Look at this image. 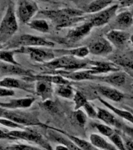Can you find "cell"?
<instances>
[{
	"instance_id": "cell-1",
	"label": "cell",
	"mask_w": 133,
	"mask_h": 150,
	"mask_svg": "<svg viewBox=\"0 0 133 150\" xmlns=\"http://www.w3.org/2000/svg\"><path fill=\"white\" fill-rule=\"evenodd\" d=\"M84 11L78 9L65 8L58 10H42L39 13L41 16L49 19L56 29L71 27L80 22L86 21Z\"/></svg>"
},
{
	"instance_id": "cell-2",
	"label": "cell",
	"mask_w": 133,
	"mask_h": 150,
	"mask_svg": "<svg viewBox=\"0 0 133 150\" xmlns=\"http://www.w3.org/2000/svg\"><path fill=\"white\" fill-rule=\"evenodd\" d=\"M90 59H81L72 56H61L53 60L44 63L45 67L50 70H67L74 71L85 69L88 70L90 65Z\"/></svg>"
},
{
	"instance_id": "cell-3",
	"label": "cell",
	"mask_w": 133,
	"mask_h": 150,
	"mask_svg": "<svg viewBox=\"0 0 133 150\" xmlns=\"http://www.w3.org/2000/svg\"><path fill=\"white\" fill-rule=\"evenodd\" d=\"M17 29L18 23L16 21V11L14 5L10 3L0 23V43L7 42V40L16 33Z\"/></svg>"
},
{
	"instance_id": "cell-4",
	"label": "cell",
	"mask_w": 133,
	"mask_h": 150,
	"mask_svg": "<svg viewBox=\"0 0 133 150\" xmlns=\"http://www.w3.org/2000/svg\"><path fill=\"white\" fill-rule=\"evenodd\" d=\"M7 48H21V47H46L53 48L55 43L44 38L32 35H22L16 38L6 42Z\"/></svg>"
},
{
	"instance_id": "cell-5",
	"label": "cell",
	"mask_w": 133,
	"mask_h": 150,
	"mask_svg": "<svg viewBox=\"0 0 133 150\" xmlns=\"http://www.w3.org/2000/svg\"><path fill=\"white\" fill-rule=\"evenodd\" d=\"M0 117H4L9 119L16 124L22 125V126H34V125H39L44 126L39 121V120L35 114L30 112H22L18 110H1L0 109Z\"/></svg>"
},
{
	"instance_id": "cell-6",
	"label": "cell",
	"mask_w": 133,
	"mask_h": 150,
	"mask_svg": "<svg viewBox=\"0 0 133 150\" xmlns=\"http://www.w3.org/2000/svg\"><path fill=\"white\" fill-rule=\"evenodd\" d=\"M8 134L13 139L20 138V139L36 143L46 150H53L46 139L39 132L32 129H14L13 131L8 132Z\"/></svg>"
},
{
	"instance_id": "cell-7",
	"label": "cell",
	"mask_w": 133,
	"mask_h": 150,
	"mask_svg": "<svg viewBox=\"0 0 133 150\" xmlns=\"http://www.w3.org/2000/svg\"><path fill=\"white\" fill-rule=\"evenodd\" d=\"M16 53H25L30 56L32 60L46 63L56 58L54 50L46 47H21L16 49Z\"/></svg>"
},
{
	"instance_id": "cell-8",
	"label": "cell",
	"mask_w": 133,
	"mask_h": 150,
	"mask_svg": "<svg viewBox=\"0 0 133 150\" xmlns=\"http://www.w3.org/2000/svg\"><path fill=\"white\" fill-rule=\"evenodd\" d=\"M38 11V7L32 0H18L16 15L21 23H28Z\"/></svg>"
},
{
	"instance_id": "cell-9",
	"label": "cell",
	"mask_w": 133,
	"mask_h": 150,
	"mask_svg": "<svg viewBox=\"0 0 133 150\" xmlns=\"http://www.w3.org/2000/svg\"><path fill=\"white\" fill-rule=\"evenodd\" d=\"M118 8H119V5L114 4L102 11L93 14L89 17V19L86 18V21L90 22L94 28L105 25L106 23H109L115 16Z\"/></svg>"
},
{
	"instance_id": "cell-10",
	"label": "cell",
	"mask_w": 133,
	"mask_h": 150,
	"mask_svg": "<svg viewBox=\"0 0 133 150\" xmlns=\"http://www.w3.org/2000/svg\"><path fill=\"white\" fill-rule=\"evenodd\" d=\"M46 74H56L60 75L69 81H85V80H96V75H93L89 70H74V71H67V70H51L49 72H46Z\"/></svg>"
},
{
	"instance_id": "cell-11",
	"label": "cell",
	"mask_w": 133,
	"mask_h": 150,
	"mask_svg": "<svg viewBox=\"0 0 133 150\" xmlns=\"http://www.w3.org/2000/svg\"><path fill=\"white\" fill-rule=\"evenodd\" d=\"M89 52L95 56H108L114 51V46L105 38H99L89 43L88 45Z\"/></svg>"
},
{
	"instance_id": "cell-12",
	"label": "cell",
	"mask_w": 133,
	"mask_h": 150,
	"mask_svg": "<svg viewBox=\"0 0 133 150\" xmlns=\"http://www.w3.org/2000/svg\"><path fill=\"white\" fill-rule=\"evenodd\" d=\"M94 27L90 22L85 21L82 24L70 28L66 35L65 40L68 42H77L86 37Z\"/></svg>"
},
{
	"instance_id": "cell-13",
	"label": "cell",
	"mask_w": 133,
	"mask_h": 150,
	"mask_svg": "<svg viewBox=\"0 0 133 150\" xmlns=\"http://www.w3.org/2000/svg\"><path fill=\"white\" fill-rule=\"evenodd\" d=\"M107 38L118 49H123L131 39V35L125 30L112 29L107 33Z\"/></svg>"
},
{
	"instance_id": "cell-14",
	"label": "cell",
	"mask_w": 133,
	"mask_h": 150,
	"mask_svg": "<svg viewBox=\"0 0 133 150\" xmlns=\"http://www.w3.org/2000/svg\"><path fill=\"white\" fill-rule=\"evenodd\" d=\"M129 75L125 71H117L108 74L107 75H96V80L99 81L104 82L112 86L122 87L126 84L129 81Z\"/></svg>"
},
{
	"instance_id": "cell-15",
	"label": "cell",
	"mask_w": 133,
	"mask_h": 150,
	"mask_svg": "<svg viewBox=\"0 0 133 150\" xmlns=\"http://www.w3.org/2000/svg\"><path fill=\"white\" fill-rule=\"evenodd\" d=\"M88 70H90L93 75H98L120 71L122 70V67H120L119 66L111 61L104 62V61L91 60Z\"/></svg>"
},
{
	"instance_id": "cell-16",
	"label": "cell",
	"mask_w": 133,
	"mask_h": 150,
	"mask_svg": "<svg viewBox=\"0 0 133 150\" xmlns=\"http://www.w3.org/2000/svg\"><path fill=\"white\" fill-rule=\"evenodd\" d=\"M0 87L6 88L23 89L28 92L33 91V84L27 81H21L14 77H6L0 81Z\"/></svg>"
},
{
	"instance_id": "cell-17",
	"label": "cell",
	"mask_w": 133,
	"mask_h": 150,
	"mask_svg": "<svg viewBox=\"0 0 133 150\" xmlns=\"http://www.w3.org/2000/svg\"><path fill=\"white\" fill-rule=\"evenodd\" d=\"M110 61L124 68V70H133V52L115 53L109 58Z\"/></svg>"
},
{
	"instance_id": "cell-18",
	"label": "cell",
	"mask_w": 133,
	"mask_h": 150,
	"mask_svg": "<svg viewBox=\"0 0 133 150\" xmlns=\"http://www.w3.org/2000/svg\"><path fill=\"white\" fill-rule=\"evenodd\" d=\"M0 74L5 75H24L26 77L32 76V72L21 65L0 61Z\"/></svg>"
},
{
	"instance_id": "cell-19",
	"label": "cell",
	"mask_w": 133,
	"mask_h": 150,
	"mask_svg": "<svg viewBox=\"0 0 133 150\" xmlns=\"http://www.w3.org/2000/svg\"><path fill=\"white\" fill-rule=\"evenodd\" d=\"M97 111V118L105 123V124L108 126L114 127L115 128L122 129L124 127V124H122V121H120L112 112H110L109 110H104L103 108L96 107Z\"/></svg>"
},
{
	"instance_id": "cell-20",
	"label": "cell",
	"mask_w": 133,
	"mask_h": 150,
	"mask_svg": "<svg viewBox=\"0 0 133 150\" xmlns=\"http://www.w3.org/2000/svg\"><path fill=\"white\" fill-rule=\"evenodd\" d=\"M93 88L100 95L107 98L110 100L114 101V102H120L124 98V94L115 88L105 86V85H100V84H96L93 86Z\"/></svg>"
},
{
	"instance_id": "cell-21",
	"label": "cell",
	"mask_w": 133,
	"mask_h": 150,
	"mask_svg": "<svg viewBox=\"0 0 133 150\" xmlns=\"http://www.w3.org/2000/svg\"><path fill=\"white\" fill-rule=\"evenodd\" d=\"M35 94L44 101L49 100L53 98L54 88L53 84L44 81H36L35 85Z\"/></svg>"
},
{
	"instance_id": "cell-22",
	"label": "cell",
	"mask_w": 133,
	"mask_h": 150,
	"mask_svg": "<svg viewBox=\"0 0 133 150\" xmlns=\"http://www.w3.org/2000/svg\"><path fill=\"white\" fill-rule=\"evenodd\" d=\"M34 102H35V98L32 97L11 99L7 103H0V107L12 110L27 109L31 107Z\"/></svg>"
},
{
	"instance_id": "cell-23",
	"label": "cell",
	"mask_w": 133,
	"mask_h": 150,
	"mask_svg": "<svg viewBox=\"0 0 133 150\" xmlns=\"http://www.w3.org/2000/svg\"><path fill=\"white\" fill-rule=\"evenodd\" d=\"M133 24V17L130 11H124L119 13L114 20L113 29L124 30Z\"/></svg>"
},
{
	"instance_id": "cell-24",
	"label": "cell",
	"mask_w": 133,
	"mask_h": 150,
	"mask_svg": "<svg viewBox=\"0 0 133 150\" xmlns=\"http://www.w3.org/2000/svg\"><path fill=\"white\" fill-rule=\"evenodd\" d=\"M55 54L60 56H72L77 58H85L89 55V52L88 46H82L70 49H55Z\"/></svg>"
},
{
	"instance_id": "cell-25",
	"label": "cell",
	"mask_w": 133,
	"mask_h": 150,
	"mask_svg": "<svg viewBox=\"0 0 133 150\" xmlns=\"http://www.w3.org/2000/svg\"><path fill=\"white\" fill-rule=\"evenodd\" d=\"M97 98L99 99V101L102 104L107 106V107L110 110L112 111L114 113H115L116 115H117L118 117H120L122 119H124L129 121L130 123L133 124V114L130 111L126 110H122V109H118V108L115 107L113 105H111L110 103H109L107 101L104 100L103 98H102L100 96H97Z\"/></svg>"
},
{
	"instance_id": "cell-26",
	"label": "cell",
	"mask_w": 133,
	"mask_h": 150,
	"mask_svg": "<svg viewBox=\"0 0 133 150\" xmlns=\"http://www.w3.org/2000/svg\"><path fill=\"white\" fill-rule=\"evenodd\" d=\"M90 142L96 146L97 149L100 150H118L115 145L111 143L108 142L103 136L97 134H92L90 135Z\"/></svg>"
},
{
	"instance_id": "cell-27",
	"label": "cell",
	"mask_w": 133,
	"mask_h": 150,
	"mask_svg": "<svg viewBox=\"0 0 133 150\" xmlns=\"http://www.w3.org/2000/svg\"><path fill=\"white\" fill-rule=\"evenodd\" d=\"M114 1L115 0H95L89 3L85 11L88 13H96L107 9V6H110Z\"/></svg>"
},
{
	"instance_id": "cell-28",
	"label": "cell",
	"mask_w": 133,
	"mask_h": 150,
	"mask_svg": "<svg viewBox=\"0 0 133 150\" xmlns=\"http://www.w3.org/2000/svg\"><path fill=\"white\" fill-rule=\"evenodd\" d=\"M27 24H28L29 28H31L33 30H38L39 32L48 33L50 30L49 23L45 19H35V20H31Z\"/></svg>"
},
{
	"instance_id": "cell-29",
	"label": "cell",
	"mask_w": 133,
	"mask_h": 150,
	"mask_svg": "<svg viewBox=\"0 0 133 150\" xmlns=\"http://www.w3.org/2000/svg\"><path fill=\"white\" fill-rule=\"evenodd\" d=\"M56 95L62 98L72 99L75 97V91L71 86V84H60L56 85V89L54 90Z\"/></svg>"
},
{
	"instance_id": "cell-30",
	"label": "cell",
	"mask_w": 133,
	"mask_h": 150,
	"mask_svg": "<svg viewBox=\"0 0 133 150\" xmlns=\"http://www.w3.org/2000/svg\"><path fill=\"white\" fill-rule=\"evenodd\" d=\"M59 131H60L61 133H63L64 135L68 137L70 140H72L73 142H74L78 147L81 148L82 150H100L99 149H97L96 146H94L91 142H87V141L84 140V139H81V138H78V137H75V136L70 135V134H68L65 133L64 131H60V130H59Z\"/></svg>"
},
{
	"instance_id": "cell-31",
	"label": "cell",
	"mask_w": 133,
	"mask_h": 150,
	"mask_svg": "<svg viewBox=\"0 0 133 150\" xmlns=\"http://www.w3.org/2000/svg\"><path fill=\"white\" fill-rule=\"evenodd\" d=\"M14 53H16V49H14V50H6V49L1 50L0 49V61L15 64V65H21L14 59Z\"/></svg>"
},
{
	"instance_id": "cell-32",
	"label": "cell",
	"mask_w": 133,
	"mask_h": 150,
	"mask_svg": "<svg viewBox=\"0 0 133 150\" xmlns=\"http://www.w3.org/2000/svg\"><path fill=\"white\" fill-rule=\"evenodd\" d=\"M93 127L97 130V131L103 134L105 137L110 138V136H112L116 132V130L112 128L110 126H108L107 124H100V123H93Z\"/></svg>"
},
{
	"instance_id": "cell-33",
	"label": "cell",
	"mask_w": 133,
	"mask_h": 150,
	"mask_svg": "<svg viewBox=\"0 0 133 150\" xmlns=\"http://www.w3.org/2000/svg\"><path fill=\"white\" fill-rule=\"evenodd\" d=\"M72 120L75 121L76 125L84 127L87 122V114L81 110H75V112H73Z\"/></svg>"
},
{
	"instance_id": "cell-34",
	"label": "cell",
	"mask_w": 133,
	"mask_h": 150,
	"mask_svg": "<svg viewBox=\"0 0 133 150\" xmlns=\"http://www.w3.org/2000/svg\"><path fill=\"white\" fill-rule=\"evenodd\" d=\"M73 101L75 102V110H80L82 107H84L85 103L88 102L84 94L79 91H75V97L73 98Z\"/></svg>"
},
{
	"instance_id": "cell-35",
	"label": "cell",
	"mask_w": 133,
	"mask_h": 150,
	"mask_svg": "<svg viewBox=\"0 0 133 150\" xmlns=\"http://www.w3.org/2000/svg\"><path fill=\"white\" fill-rule=\"evenodd\" d=\"M110 140L115 144V147L117 148L118 150H126L125 145H124V140L122 139L117 131H116L112 136H110Z\"/></svg>"
},
{
	"instance_id": "cell-36",
	"label": "cell",
	"mask_w": 133,
	"mask_h": 150,
	"mask_svg": "<svg viewBox=\"0 0 133 150\" xmlns=\"http://www.w3.org/2000/svg\"><path fill=\"white\" fill-rule=\"evenodd\" d=\"M0 124L2 126L10 127L13 129H24V127L20 124H16L15 122L12 121L10 120L4 118V117H0Z\"/></svg>"
},
{
	"instance_id": "cell-37",
	"label": "cell",
	"mask_w": 133,
	"mask_h": 150,
	"mask_svg": "<svg viewBox=\"0 0 133 150\" xmlns=\"http://www.w3.org/2000/svg\"><path fill=\"white\" fill-rule=\"evenodd\" d=\"M7 150H42L39 148L35 147L32 145H24V144H16L10 145L6 148Z\"/></svg>"
},
{
	"instance_id": "cell-38",
	"label": "cell",
	"mask_w": 133,
	"mask_h": 150,
	"mask_svg": "<svg viewBox=\"0 0 133 150\" xmlns=\"http://www.w3.org/2000/svg\"><path fill=\"white\" fill-rule=\"evenodd\" d=\"M83 108H84L85 112L88 117H89L90 118H92V119L97 118V111L95 110L93 105H92L89 102H87Z\"/></svg>"
},
{
	"instance_id": "cell-39",
	"label": "cell",
	"mask_w": 133,
	"mask_h": 150,
	"mask_svg": "<svg viewBox=\"0 0 133 150\" xmlns=\"http://www.w3.org/2000/svg\"><path fill=\"white\" fill-rule=\"evenodd\" d=\"M42 105H43V107H44L46 110L49 111V112H56V110H57L56 105H55V103L52 101V99L44 101L43 103H42Z\"/></svg>"
},
{
	"instance_id": "cell-40",
	"label": "cell",
	"mask_w": 133,
	"mask_h": 150,
	"mask_svg": "<svg viewBox=\"0 0 133 150\" xmlns=\"http://www.w3.org/2000/svg\"><path fill=\"white\" fill-rule=\"evenodd\" d=\"M15 96V91L12 89L0 87V97H9Z\"/></svg>"
},
{
	"instance_id": "cell-41",
	"label": "cell",
	"mask_w": 133,
	"mask_h": 150,
	"mask_svg": "<svg viewBox=\"0 0 133 150\" xmlns=\"http://www.w3.org/2000/svg\"><path fill=\"white\" fill-rule=\"evenodd\" d=\"M124 142L126 150H133V140H132L131 138H129V137H124Z\"/></svg>"
},
{
	"instance_id": "cell-42",
	"label": "cell",
	"mask_w": 133,
	"mask_h": 150,
	"mask_svg": "<svg viewBox=\"0 0 133 150\" xmlns=\"http://www.w3.org/2000/svg\"><path fill=\"white\" fill-rule=\"evenodd\" d=\"M119 1V7H132L133 0H118Z\"/></svg>"
},
{
	"instance_id": "cell-43",
	"label": "cell",
	"mask_w": 133,
	"mask_h": 150,
	"mask_svg": "<svg viewBox=\"0 0 133 150\" xmlns=\"http://www.w3.org/2000/svg\"><path fill=\"white\" fill-rule=\"evenodd\" d=\"M0 139H13V138L8 134V132H5L0 129Z\"/></svg>"
},
{
	"instance_id": "cell-44",
	"label": "cell",
	"mask_w": 133,
	"mask_h": 150,
	"mask_svg": "<svg viewBox=\"0 0 133 150\" xmlns=\"http://www.w3.org/2000/svg\"><path fill=\"white\" fill-rule=\"evenodd\" d=\"M56 150H69L68 148H66L65 146H63L62 145H59L56 147Z\"/></svg>"
},
{
	"instance_id": "cell-45",
	"label": "cell",
	"mask_w": 133,
	"mask_h": 150,
	"mask_svg": "<svg viewBox=\"0 0 133 150\" xmlns=\"http://www.w3.org/2000/svg\"><path fill=\"white\" fill-rule=\"evenodd\" d=\"M124 71L129 75V77H132L133 79V70H124Z\"/></svg>"
},
{
	"instance_id": "cell-46",
	"label": "cell",
	"mask_w": 133,
	"mask_h": 150,
	"mask_svg": "<svg viewBox=\"0 0 133 150\" xmlns=\"http://www.w3.org/2000/svg\"><path fill=\"white\" fill-rule=\"evenodd\" d=\"M130 13H132V17H133V6L131 7V9H130Z\"/></svg>"
},
{
	"instance_id": "cell-47",
	"label": "cell",
	"mask_w": 133,
	"mask_h": 150,
	"mask_svg": "<svg viewBox=\"0 0 133 150\" xmlns=\"http://www.w3.org/2000/svg\"><path fill=\"white\" fill-rule=\"evenodd\" d=\"M130 41H131L132 44V45H133V35H131V39H130Z\"/></svg>"
},
{
	"instance_id": "cell-48",
	"label": "cell",
	"mask_w": 133,
	"mask_h": 150,
	"mask_svg": "<svg viewBox=\"0 0 133 150\" xmlns=\"http://www.w3.org/2000/svg\"><path fill=\"white\" fill-rule=\"evenodd\" d=\"M39 1H42V2H49V0H39Z\"/></svg>"
},
{
	"instance_id": "cell-49",
	"label": "cell",
	"mask_w": 133,
	"mask_h": 150,
	"mask_svg": "<svg viewBox=\"0 0 133 150\" xmlns=\"http://www.w3.org/2000/svg\"><path fill=\"white\" fill-rule=\"evenodd\" d=\"M129 110H130V112H131L132 113V114H133V110H131V109H129Z\"/></svg>"
}]
</instances>
